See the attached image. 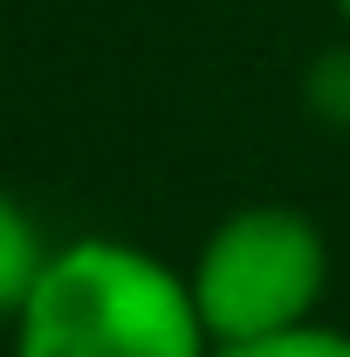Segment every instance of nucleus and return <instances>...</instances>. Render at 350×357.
I'll list each match as a JSON object with an SVG mask.
<instances>
[{
  "mask_svg": "<svg viewBox=\"0 0 350 357\" xmlns=\"http://www.w3.org/2000/svg\"><path fill=\"white\" fill-rule=\"evenodd\" d=\"M14 357H213V337L192 310L185 268L165 255L76 234L48 255L35 296L7 323Z\"/></svg>",
  "mask_w": 350,
  "mask_h": 357,
  "instance_id": "nucleus-1",
  "label": "nucleus"
},
{
  "mask_svg": "<svg viewBox=\"0 0 350 357\" xmlns=\"http://www.w3.org/2000/svg\"><path fill=\"white\" fill-rule=\"evenodd\" d=\"M330 275L337 255L323 220L289 199H254L206 227V241L185 261V289L213 351H227V344H261L296 323H316L330 303Z\"/></svg>",
  "mask_w": 350,
  "mask_h": 357,
  "instance_id": "nucleus-2",
  "label": "nucleus"
},
{
  "mask_svg": "<svg viewBox=\"0 0 350 357\" xmlns=\"http://www.w3.org/2000/svg\"><path fill=\"white\" fill-rule=\"evenodd\" d=\"M48 255H55V241L42 234V220L0 185V330H7V323L21 316V303L35 296Z\"/></svg>",
  "mask_w": 350,
  "mask_h": 357,
  "instance_id": "nucleus-3",
  "label": "nucleus"
},
{
  "mask_svg": "<svg viewBox=\"0 0 350 357\" xmlns=\"http://www.w3.org/2000/svg\"><path fill=\"white\" fill-rule=\"evenodd\" d=\"M303 103H309V117H316V124L350 131V42H330V48L303 69Z\"/></svg>",
  "mask_w": 350,
  "mask_h": 357,
  "instance_id": "nucleus-4",
  "label": "nucleus"
},
{
  "mask_svg": "<svg viewBox=\"0 0 350 357\" xmlns=\"http://www.w3.org/2000/svg\"><path fill=\"white\" fill-rule=\"evenodd\" d=\"M213 357H350V330L337 323H296V330H282V337H261V344H227Z\"/></svg>",
  "mask_w": 350,
  "mask_h": 357,
  "instance_id": "nucleus-5",
  "label": "nucleus"
},
{
  "mask_svg": "<svg viewBox=\"0 0 350 357\" xmlns=\"http://www.w3.org/2000/svg\"><path fill=\"white\" fill-rule=\"evenodd\" d=\"M330 14H337V21H344V35H350V0H330Z\"/></svg>",
  "mask_w": 350,
  "mask_h": 357,
  "instance_id": "nucleus-6",
  "label": "nucleus"
}]
</instances>
